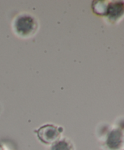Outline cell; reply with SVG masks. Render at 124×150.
I'll use <instances>...</instances> for the list:
<instances>
[{
  "mask_svg": "<svg viewBox=\"0 0 124 150\" xmlns=\"http://www.w3.org/2000/svg\"><path fill=\"white\" fill-rule=\"evenodd\" d=\"M13 27L18 35L22 37L30 36L36 29V23L32 16L21 14L14 21Z\"/></svg>",
  "mask_w": 124,
  "mask_h": 150,
  "instance_id": "6da1fadb",
  "label": "cell"
},
{
  "mask_svg": "<svg viewBox=\"0 0 124 150\" xmlns=\"http://www.w3.org/2000/svg\"><path fill=\"white\" fill-rule=\"evenodd\" d=\"M63 131L61 127L58 128L53 125H45L34 130L39 140L46 144H52L59 139L60 133Z\"/></svg>",
  "mask_w": 124,
  "mask_h": 150,
  "instance_id": "7a4b0ae2",
  "label": "cell"
},
{
  "mask_svg": "<svg viewBox=\"0 0 124 150\" xmlns=\"http://www.w3.org/2000/svg\"><path fill=\"white\" fill-rule=\"evenodd\" d=\"M123 14V1H109L106 16L110 21L115 22L119 20Z\"/></svg>",
  "mask_w": 124,
  "mask_h": 150,
  "instance_id": "3957f363",
  "label": "cell"
},
{
  "mask_svg": "<svg viewBox=\"0 0 124 150\" xmlns=\"http://www.w3.org/2000/svg\"><path fill=\"white\" fill-rule=\"evenodd\" d=\"M123 145V133L120 129H112L108 135L106 146L110 150H119Z\"/></svg>",
  "mask_w": 124,
  "mask_h": 150,
  "instance_id": "277c9868",
  "label": "cell"
},
{
  "mask_svg": "<svg viewBox=\"0 0 124 150\" xmlns=\"http://www.w3.org/2000/svg\"><path fill=\"white\" fill-rule=\"evenodd\" d=\"M108 1H94L92 4L93 13L99 16H106L107 12Z\"/></svg>",
  "mask_w": 124,
  "mask_h": 150,
  "instance_id": "5b68a950",
  "label": "cell"
},
{
  "mask_svg": "<svg viewBox=\"0 0 124 150\" xmlns=\"http://www.w3.org/2000/svg\"><path fill=\"white\" fill-rule=\"evenodd\" d=\"M50 150H74V147L69 141L61 139L51 144Z\"/></svg>",
  "mask_w": 124,
  "mask_h": 150,
  "instance_id": "8992f818",
  "label": "cell"
},
{
  "mask_svg": "<svg viewBox=\"0 0 124 150\" xmlns=\"http://www.w3.org/2000/svg\"><path fill=\"white\" fill-rule=\"evenodd\" d=\"M0 150H6L5 148H4V146H3L1 144H0Z\"/></svg>",
  "mask_w": 124,
  "mask_h": 150,
  "instance_id": "52a82bcc",
  "label": "cell"
}]
</instances>
